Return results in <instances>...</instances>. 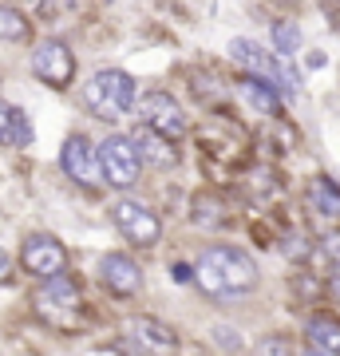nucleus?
Here are the masks:
<instances>
[{
	"instance_id": "423d86ee",
	"label": "nucleus",
	"mask_w": 340,
	"mask_h": 356,
	"mask_svg": "<svg viewBox=\"0 0 340 356\" xmlns=\"http://www.w3.org/2000/svg\"><path fill=\"white\" fill-rule=\"evenodd\" d=\"M32 72H36L40 83L63 91L76 79V56L63 40H40L36 51H32Z\"/></svg>"
},
{
	"instance_id": "7ed1b4c3",
	"label": "nucleus",
	"mask_w": 340,
	"mask_h": 356,
	"mask_svg": "<svg viewBox=\"0 0 340 356\" xmlns=\"http://www.w3.org/2000/svg\"><path fill=\"white\" fill-rule=\"evenodd\" d=\"M83 103H88V111L103 123H115V119H123L131 107H135V79L127 76L123 67H103L95 76L88 79V88H83Z\"/></svg>"
},
{
	"instance_id": "20e7f679",
	"label": "nucleus",
	"mask_w": 340,
	"mask_h": 356,
	"mask_svg": "<svg viewBox=\"0 0 340 356\" xmlns=\"http://www.w3.org/2000/svg\"><path fill=\"white\" fill-rule=\"evenodd\" d=\"M99 166H103V182H111L119 191L127 186H135L143 175V159L135 151V143L123 139V135H115V139H103L99 147Z\"/></svg>"
},
{
	"instance_id": "f3484780",
	"label": "nucleus",
	"mask_w": 340,
	"mask_h": 356,
	"mask_svg": "<svg viewBox=\"0 0 340 356\" xmlns=\"http://www.w3.org/2000/svg\"><path fill=\"white\" fill-rule=\"evenodd\" d=\"M0 40H8V44H28L32 40V24H28V16L13 4H0Z\"/></svg>"
},
{
	"instance_id": "f257e3e1",
	"label": "nucleus",
	"mask_w": 340,
	"mask_h": 356,
	"mask_svg": "<svg viewBox=\"0 0 340 356\" xmlns=\"http://www.w3.org/2000/svg\"><path fill=\"white\" fill-rule=\"evenodd\" d=\"M194 281H198L202 293H210V297L238 301V297L257 289V266H253V257L245 254V250H238V245H210V250L198 257Z\"/></svg>"
},
{
	"instance_id": "6e6552de",
	"label": "nucleus",
	"mask_w": 340,
	"mask_h": 356,
	"mask_svg": "<svg viewBox=\"0 0 340 356\" xmlns=\"http://www.w3.org/2000/svg\"><path fill=\"white\" fill-rule=\"evenodd\" d=\"M20 266H24V273H32V277H56V273H63L67 269V250H63L51 234H32V238H24V245H20Z\"/></svg>"
},
{
	"instance_id": "9b49d317",
	"label": "nucleus",
	"mask_w": 340,
	"mask_h": 356,
	"mask_svg": "<svg viewBox=\"0 0 340 356\" xmlns=\"http://www.w3.org/2000/svg\"><path fill=\"white\" fill-rule=\"evenodd\" d=\"M143 119H147V127L163 131L166 139H175V143L186 135V115L175 103V95H166V91H151L143 99Z\"/></svg>"
},
{
	"instance_id": "f03ea898",
	"label": "nucleus",
	"mask_w": 340,
	"mask_h": 356,
	"mask_svg": "<svg viewBox=\"0 0 340 356\" xmlns=\"http://www.w3.org/2000/svg\"><path fill=\"white\" fill-rule=\"evenodd\" d=\"M36 313L60 332H79V317H83V293L79 281L67 277V269L56 277H44L36 293Z\"/></svg>"
},
{
	"instance_id": "f8f14e48",
	"label": "nucleus",
	"mask_w": 340,
	"mask_h": 356,
	"mask_svg": "<svg viewBox=\"0 0 340 356\" xmlns=\"http://www.w3.org/2000/svg\"><path fill=\"white\" fill-rule=\"evenodd\" d=\"M99 277L115 297H135L143 289V269L131 254H107L99 266Z\"/></svg>"
},
{
	"instance_id": "393cba45",
	"label": "nucleus",
	"mask_w": 340,
	"mask_h": 356,
	"mask_svg": "<svg viewBox=\"0 0 340 356\" xmlns=\"http://www.w3.org/2000/svg\"><path fill=\"white\" fill-rule=\"evenodd\" d=\"M281 4H297V0H281Z\"/></svg>"
},
{
	"instance_id": "4468645a",
	"label": "nucleus",
	"mask_w": 340,
	"mask_h": 356,
	"mask_svg": "<svg viewBox=\"0 0 340 356\" xmlns=\"http://www.w3.org/2000/svg\"><path fill=\"white\" fill-rule=\"evenodd\" d=\"M305 348L309 353H325V356H340V317L313 313L305 321Z\"/></svg>"
},
{
	"instance_id": "1a4fd4ad",
	"label": "nucleus",
	"mask_w": 340,
	"mask_h": 356,
	"mask_svg": "<svg viewBox=\"0 0 340 356\" xmlns=\"http://www.w3.org/2000/svg\"><path fill=\"white\" fill-rule=\"evenodd\" d=\"M60 166L63 175L72 178V182H79V186H88V191H95L103 182V166H99V151L91 147L83 135H72V139L63 143L60 151Z\"/></svg>"
},
{
	"instance_id": "412c9836",
	"label": "nucleus",
	"mask_w": 340,
	"mask_h": 356,
	"mask_svg": "<svg viewBox=\"0 0 340 356\" xmlns=\"http://www.w3.org/2000/svg\"><path fill=\"white\" fill-rule=\"evenodd\" d=\"M8 281H13V257L0 250V285H8Z\"/></svg>"
},
{
	"instance_id": "aec40b11",
	"label": "nucleus",
	"mask_w": 340,
	"mask_h": 356,
	"mask_svg": "<svg viewBox=\"0 0 340 356\" xmlns=\"http://www.w3.org/2000/svg\"><path fill=\"white\" fill-rule=\"evenodd\" d=\"M321 257H328L332 266H340V229H332V234L321 238Z\"/></svg>"
},
{
	"instance_id": "4be33fe9",
	"label": "nucleus",
	"mask_w": 340,
	"mask_h": 356,
	"mask_svg": "<svg viewBox=\"0 0 340 356\" xmlns=\"http://www.w3.org/2000/svg\"><path fill=\"white\" fill-rule=\"evenodd\" d=\"M261 353H293V344L289 341H265Z\"/></svg>"
},
{
	"instance_id": "dca6fc26",
	"label": "nucleus",
	"mask_w": 340,
	"mask_h": 356,
	"mask_svg": "<svg viewBox=\"0 0 340 356\" xmlns=\"http://www.w3.org/2000/svg\"><path fill=\"white\" fill-rule=\"evenodd\" d=\"M238 95H241V103H250L253 111H261V115H277L281 111V103H277V91L269 88L265 79H241L238 83Z\"/></svg>"
},
{
	"instance_id": "39448f33",
	"label": "nucleus",
	"mask_w": 340,
	"mask_h": 356,
	"mask_svg": "<svg viewBox=\"0 0 340 356\" xmlns=\"http://www.w3.org/2000/svg\"><path fill=\"white\" fill-rule=\"evenodd\" d=\"M111 218H115V226H119V234H123L131 245H139V250H151V245H159V238H163V222H159V214L147 210L143 202L123 198V202L111 206Z\"/></svg>"
},
{
	"instance_id": "a211bd4d",
	"label": "nucleus",
	"mask_w": 340,
	"mask_h": 356,
	"mask_svg": "<svg viewBox=\"0 0 340 356\" xmlns=\"http://www.w3.org/2000/svg\"><path fill=\"white\" fill-rule=\"evenodd\" d=\"M309 198H313V206L325 218H340V191L328 178H313V182H309Z\"/></svg>"
},
{
	"instance_id": "ddd939ff",
	"label": "nucleus",
	"mask_w": 340,
	"mask_h": 356,
	"mask_svg": "<svg viewBox=\"0 0 340 356\" xmlns=\"http://www.w3.org/2000/svg\"><path fill=\"white\" fill-rule=\"evenodd\" d=\"M131 143H135L143 166H154V170H170V166H178V147H175V139H166L163 131H154V127L143 123V127L131 135Z\"/></svg>"
},
{
	"instance_id": "a878e982",
	"label": "nucleus",
	"mask_w": 340,
	"mask_h": 356,
	"mask_svg": "<svg viewBox=\"0 0 340 356\" xmlns=\"http://www.w3.org/2000/svg\"><path fill=\"white\" fill-rule=\"evenodd\" d=\"M36 4H40V0H36Z\"/></svg>"
},
{
	"instance_id": "5701e85b",
	"label": "nucleus",
	"mask_w": 340,
	"mask_h": 356,
	"mask_svg": "<svg viewBox=\"0 0 340 356\" xmlns=\"http://www.w3.org/2000/svg\"><path fill=\"white\" fill-rule=\"evenodd\" d=\"M328 297L340 305V266H337V273H332V281H328Z\"/></svg>"
},
{
	"instance_id": "9d476101",
	"label": "nucleus",
	"mask_w": 340,
	"mask_h": 356,
	"mask_svg": "<svg viewBox=\"0 0 340 356\" xmlns=\"http://www.w3.org/2000/svg\"><path fill=\"white\" fill-rule=\"evenodd\" d=\"M119 348H135V353H175L178 337L154 317H135L127 321V341Z\"/></svg>"
},
{
	"instance_id": "b1692460",
	"label": "nucleus",
	"mask_w": 340,
	"mask_h": 356,
	"mask_svg": "<svg viewBox=\"0 0 340 356\" xmlns=\"http://www.w3.org/2000/svg\"><path fill=\"white\" fill-rule=\"evenodd\" d=\"M175 277H178V281H190V277H194V269H186V266H175Z\"/></svg>"
},
{
	"instance_id": "6ab92c4d",
	"label": "nucleus",
	"mask_w": 340,
	"mask_h": 356,
	"mask_svg": "<svg viewBox=\"0 0 340 356\" xmlns=\"http://www.w3.org/2000/svg\"><path fill=\"white\" fill-rule=\"evenodd\" d=\"M273 44H277L281 56H293V51L301 48V28L293 24V20H277L273 24Z\"/></svg>"
},
{
	"instance_id": "0eeeda50",
	"label": "nucleus",
	"mask_w": 340,
	"mask_h": 356,
	"mask_svg": "<svg viewBox=\"0 0 340 356\" xmlns=\"http://www.w3.org/2000/svg\"><path fill=\"white\" fill-rule=\"evenodd\" d=\"M229 56H234L241 67H250L253 76H261L265 83L273 91H281V95H289V91L297 88V79H293L289 67H281L269 51H261L257 44H250V40H234V44H229Z\"/></svg>"
},
{
	"instance_id": "2eb2a0df",
	"label": "nucleus",
	"mask_w": 340,
	"mask_h": 356,
	"mask_svg": "<svg viewBox=\"0 0 340 356\" xmlns=\"http://www.w3.org/2000/svg\"><path fill=\"white\" fill-rule=\"evenodd\" d=\"M32 143V123L13 103H0V147H28Z\"/></svg>"
}]
</instances>
